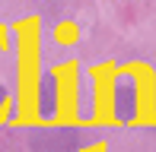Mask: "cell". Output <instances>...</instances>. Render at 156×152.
<instances>
[{
	"instance_id": "6da1fadb",
	"label": "cell",
	"mask_w": 156,
	"mask_h": 152,
	"mask_svg": "<svg viewBox=\"0 0 156 152\" xmlns=\"http://www.w3.org/2000/svg\"><path fill=\"white\" fill-rule=\"evenodd\" d=\"M137 114V82L134 76H118L115 82V117L118 121H131Z\"/></svg>"
},
{
	"instance_id": "7a4b0ae2",
	"label": "cell",
	"mask_w": 156,
	"mask_h": 152,
	"mask_svg": "<svg viewBox=\"0 0 156 152\" xmlns=\"http://www.w3.org/2000/svg\"><path fill=\"white\" fill-rule=\"evenodd\" d=\"M54 108H58V79H54L51 73L41 79V114H54Z\"/></svg>"
},
{
	"instance_id": "3957f363",
	"label": "cell",
	"mask_w": 156,
	"mask_h": 152,
	"mask_svg": "<svg viewBox=\"0 0 156 152\" xmlns=\"http://www.w3.org/2000/svg\"><path fill=\"white\" fill-rule=\"evenodd\" d=\"M38 152H67L70 149V133L67 130H58V133L45 136V146H35Z\"/></svg>"
},
{
	"instance_id": "277c9868",
	"label": "cell",
	"mask_w": 156,
	"mask_h": 152,
	"mask_svg": "<svg viewBox=\"0 0 156 152\" xmlns=\"http://www.w3.org/2000/svg\"><path fill=\"white\" fill-rule=\"evenodd\" d=\"M3 98H6V92H3V86H0V105H3Z\"/></svg>"
}]
</instances>
